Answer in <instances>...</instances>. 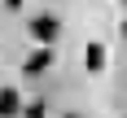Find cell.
<instances>
[{
  "label": "cell",
  "mask_w": 127,
  "mask_h": 118,
  "mask_svg": "<svg viewBox=\"0 0 127 118\" xmlns=\"http://www.w3.org/2000/svg\"><path fill=\"white\" fill-rule=\"evenodd\" d=\"M26 31H31V39H35V44H53V39H57V18L39 13V18H31V26H26Z\"/></svg>",
  "instance_id": "6da1fadb"
},
{
  "label": "cell",
  "mask_w": 127,
  "mask_h": 118,
  "mask_svg": "<svg viewBox=\"0 0 127 118\" xmlns=\"http://www.w3.org/2000/svg\"><path fill=\"white\" fill-rule=\"evenodd\" d=\"M48 66H53V52L44 48V52H31V57H26V66H22V70H26V74H44Z\"/></svg>",
  "instance_id": "7a4b0ae2"
},
{
  "label": "cell",
  "mask_w": 127,
  "mask_h": 118,
  "mask_svg": "<svg viewBox=\"0 0 127 118\" xmlns=\"http://www.w3.org/2000/svg\"><path fill=\"white\" fill-rule=\"evenodd\" d=\"M18 105H22V101H18V92H13V88H4V92H0V114H4V118H13V114H18Z\"/></svg>",
  "instance_id": "3957f363"
},
{
  "label": "cell",
  "mask_w": 127,
  "mask_h": 118,
  "mask_svg": "<svg viewBox=\"0 0 127 118\" xmlns=\"http://www.w3.org/2000/svg\"><path fill=\"white\" fill-rule=\"evenodd\" d=\"M83 61H88V70H101V66H105V48H101V44H88Z\"/></svg>",
  "instance_id": "277c9868"
},
{
  "label": "cell",
  "mask_w": 127,
  "mask_h": 118,
  "mask_svg": "<svg viewBox=\"0 0 127 118\" xmlns=\"http://www.w3.org/2000/svg\"><path fill=\"white\" fill-rule=\"evenodd\" d=\"M4 9H22V0H4Z\"/></svg>",
  "instance_id": "5b68a950"
},
{
  "label": "cell",
  "mask_w": 127,
  "mask_h": 118,
  "mask_svg": "<svg viewBox=\"0 0 127 118\" xmlns=\"http://www.w3.org/2000/svg\"><path fill=\"white\" fill-rule=\"evenodd\" d=\"M66 118H79V114H66Z\"/></svg>",
  "instance_id": "8992f818"
},
{
  "label": "cell",
  "mask_w": 127,
  "mask_h": 118,
  "mask_svg": "<svg viewBox=\"0 0 127 118\" xmlns=\"http://www.w3.org/2000/svg\"><path fill=\"white\" fill-rule=\"evenodd\" d=\"M123 35H127V22H123Z\"/></svg>",
  "instance_id": "52a82bcc"
}]
</instances>
